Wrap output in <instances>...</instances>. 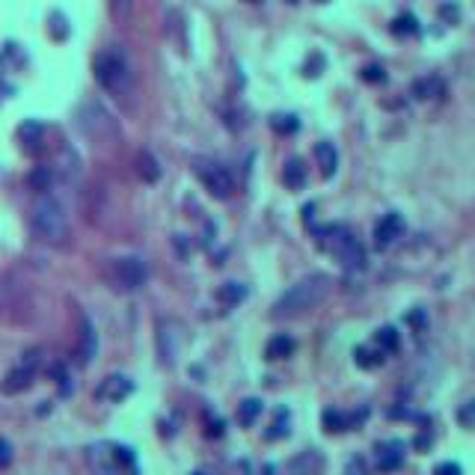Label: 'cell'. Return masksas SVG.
<instances>
[{
    "mask_svg": "<svg viewBox=\"0 0 475 475\" xmlns=\"http://www.w3.org/2000/svg\"><path fill=\"white\" fill-rule=\"evenodd\" d=\"M333 291V280L327 273H312L303 276L300 282H294L273 306V318H297L309 312V309L321 306L327 300V294Z\"/></svg>",
    "mask_w": 475,
    "mask_h": 475,
    "instance_id": "obj_1",
    "label": "cell"
},
{
    "mask_svg": "<svg viewBox=\"0 0 475 475\" xmlns=\"http://www.w3.org/2000/svg\"><path fill=\"white\" fill-rule=\"evenodd\" d=\"M30 229L39 241H45L51 247H63L65 238H69V220H65L60 202L51 200V196H42V200L33 202Z\"/></svg>",
    "mask_w": 475,
    "mask_h": 475,
    "instance_id": "obj_2",
    "label": "cell"
},
{
    "mask_svg": "<svg viewBox=\"0 0 475 475\" xmlns=\"http://www.w3.org/2000/svg\"><path fill=\"white\" fill-rule=\"evenodd\" d=\"M95 81L102 90H107L110 95H125L131 90V63L125 57V51L113 48H104L102 54L95 57Z\"/></svg>",
    "mask_w": 475,
    "mask_h": 475,
    "instance_id": "obj_3",
    "label": "cell"
},
{
    "mask_svg": "<svg viewBox=\"0 0 475 475\" xmlns=\"http://www.w3.org/2000/svg\"><path fill=\"white\" fill-rule=\"evenodd\" d=\"M321 250H327L330 256H336L348 271H362L366 268V247L351 235L345 226H324L315 232Z\"/></svg>",
    "mask_w": 475,
    "mask_h": 475,
    "instance_id": "obj_4",
    "label": "cell"
},
{
    "mask_svg": "<svg viewBox=\"0 0 475 475\" xmlns=\"http://www.w3.org/2000/svg\"><path fill=\"white\" fill-rule=\"evenodd\" d=\"M86 460L95 475H137V458L128 446H119V443H98L90 446L86 451Z\"/></svg>",
    "mask_w": 475,
    "mask_h": 475,
    "instance_id": "obj_5",
    "label": "cell"
},
{
    "mask_svg": "<svg viewBox=\"0 0 475 475\" xmlns=\"http://www.w3.org/2000/svg\"><path fill=\"white\" fill-rule=\"evenodd\" d=\"M39 369H42V348L24 351V353H21V360L6 371L3 383H0V392H3V395H21V392H27L30 386H33V380L39 378Z\"/></svg>",
    "mask_w": 475,
    "mask_h": 475,
    "instance_id": "obj_6",
    "label": "cell"
},
{
    "mask_svg": "<svg viewBox=\"0 0 475 475\" xmlns=\"http://www.w3.org/2000/svg\"><path fill=\"white\" fill-rule=\"evenodd\" d=\"M146 264H143V259L137 256H122V259H113L107 268V280L110 285H113L116 291H137L143 289V282H146Z\"/></svg>",
    "mask_w": 475,
    "mask_h": 475,
    "instance_id": "obj_7",
    "label": "cell"
},
{
    "mask_svg": "<svg viewBox=\"0 0 475 475\" xmlns=\"http://www.w3.org/2000/svg\"><path fill=\"white\" fill-rule=\"evenodd\" d=\"M193 172L200 175V182L205 184V191L217 196V200H226L235 191V182H232V172L226 167H220L214 161H205V158H196L193 161Z\"/></svg>",
    "mask_w": 475,
    "mask_h": 475,
    "instance_id": "obj_8",
    "label": "cell"
},
{
    "mask_svg": "<svg viewBox=\"0 0 475 475\" xmlns=\"http://www.w3.org/2000/svg\"><path fill=\"white\" fill-rule=\"evenodd\" d=\"M98 353V336L95 327L86 315H81V330H77V341H74V362L77 366H90Z\"/></svg>",
    "mask_w": 475,
    "mask_h": 475,
    "instance_id": "obj_9",
    "label": "cell"
},
{
    "mask_svg": "<svg viewBox=\"0 0 475 475\" xmlns=\"http://www.w3.org/2000/svg\"><path fill=\"white\" fill-rule=\"evenodd\" d=\"M131 392H134V380L125 378V374H110V378H104L102 386L95 389L98 398H102V401H110V404L125 401Z\"/></svg>",
    "mask_w": 475,
    "mask_h": 475,
    "instance_id": "obj_10",
    "label": "cell"
},
{
    "mask_svg": "<svg viewBox=\"0 0 475 475\" xmlns=\"http://www.w3.org/2000/svg\"><path fill=\"white\" fill-rule=\"evenodd\" d=\"M401 235H404V217L392 211V214L380 217V223L374 226V247L386 250V247H392Z\"/></svg>",
    "mask_w": 475,
    "mask_h": 475,
    "instance_id": "obj_11",
    "label": "cell"
},
{
    "mask_svg": "<svg viewBox=\"0 0 475 475\" xmlns=\"http://www.w3.org/2000/svg\"><path fill=\"white\" fill-rule=\"evenodd\" d=\"M404 443L401 440H386V443L378 446V467L380 472H395L404 463Z\"/></svg>",
    "mask_w": 475,
    "mask_h": 475,
    "instance_id": "obj_12",
    "label": "cell"
},
{
    "mask_svg": "<svg viewBox=\"0 0 475 475\" xmlns=\"http://www.w3.org/2000/svg\"><path fill=\"white\" fill-rule=\"evenodd\" d=\"M294 351H297V341L289 333H280V336H273L268 345H264V357H268V360H289Z\"/></svg>",
    "mask_w": 475,
    "mask_h": 475,
    "instance_id": "obj_13",
    "label": "cell"
},
{
    "mask_svg": "<svg viewBox=\"0 0 475 475\" xmlns=\"http://www.w3.org/2000/svg\"><path fill=\"white\" fill-rule=\"evenodd\" d=\"M134 170H137V175L143 182H149V184H154L161 179V167H158V161H154V154L152 152H137V158H134Z\"/></svg>",
    "mask_w": 475,
    "mask_h": 475,
    "instance_id": "obj_14",
    "label": "cell"
},
{
    "mask_svg": "<svg viewBox=\"0 0 475 475\" xmlns=\"http://www.w3.org/2000/svg\"><path fill=\"white\" fill-rule=\"evenodd\" d=\"M315 161H318V167H321L324 179H330V175L336 172V167H339V152L333 149V143H318L315 146Z\"/></svg>",
    "mask_w": 475,
    "mask_h": 475,
    "instance_id": "obj_15",
    "label": "cell"
},
{
    "mask_svg": "<svg viewBox=\"0 0 475 475\" xmlns=\"http://www.w3.org/2000/svg\"><path fill=\"white\" fill-rule=\"evenodd\" d=\"M321 467H324L321 455L309 449V451H303V455H297V458L291 460V475H315Z\"/></svg>",
    "mask_w": 475,
    "mask_h": 475,
    "instance_id": "obj_16",
    "label": "cell"
},
{
    "mask_svg": "<svg viewBox=\"0 0 475 475\" xmlns=\"http://www.w3.org/2000/svg\"><path fill=\"white\" fill-rule=\"evenodd\" d=\"M244 297H247V285H241V282H226V285H220V291H217V300L229 309L244 303Z\"/></svg>",
    "mask_w": 475,
    "mask_h": 475,
    "instance_id": "obj_17",
    "label": "cell"
},
{
    "mask_svg": "<svg viewBox=\"0 0 475 475\" xmlns=\"http://www.w3.org/2000/svg\"><path fill=\"white\" fill-rule=\"evenodd\" d=\"M374 345H378V351H383V353H395L401 348L398 330H395V327H380L378 333H374Z\"/></svg>",
    "mask_w": 475,
    "mask_h": 475,
    "instance_id": "obj_18",
    "label": "cell"
},
{
    "mask_svg": "<svg viewBox=\"0 0 475 475\" xmlns=\"http://www.w3.org/2000/svg\"><path fill=\"white\" fill-rule=\"evenodd\" d=\"M282 179H285V184H289L291 191H300V187L306 184V167H303V161L300 158H291L289 163H285Z\"/></svg>",
    "mask_w": 475,
    "mask_h": 475,
    "instance_id": "obj_19",
    "label": "cell"
},
{
    "mask_svg": "<svg viewBox=\"0 0 475 475\" xmlns=\"http://www.w3.org/2000/svg\"><path fill=\"white\" fill-rule=\"evenodd\" d=\"M261 401L259 398H247V401H241V407H238V422L244 425V428H250V425H256V419L261 416Z\"/></svg>",
    "mask_w": 475,
    "mask_h": 475,
    "instance_id": "obj_20",
    "label": "cell"
},
{
    "mask_svg": "<svg viewBox=\"0 0 475 475\" xmlns=\"http://www.w3.org/2000/svg\"><path fill=\"white\" fill-rule=\"evenodd\" d=\"M353 360H357L360 369H378L386 360V353L383 351H371V348H357L353 351Z\"/></svg>",
    "mask_w": 475,
    "mask_h": 475,
    "instance_id": "obj_21",
    "label": "cell"
},
{
    "mask_svg": "<svg viewBox=\"0 0 475 475\" xmlns=\"http://www.w3.org/2000/svg\"><path fill=\"white\" fill-rule=\"evenodd\" d=\"M271 128L276 134H294V131L300 128V122H297V116H291V113H276L271 119Z\"/></svg>",
    "mask_w": 475,
    "mask_h": 475,
    "instance_id": "obj_22",
    "label": "cell"
},
{
    "mask_svg": "<svg viewBox=\"0 0 475 475\" xmlns=\"http://www.w3.org/2000/svg\"><path fill=\"white\" fill-rule=\"evenodd\" d=\"M289 434V410H276V422L264 430V440H282Z\"/></svg>",
    "mask_w": 475,
    "mask_h": 475,
    "instance_id": "obj_23",
    "label": "cell"
},
{
    "mask_svg": "<svg viewBox=\"0 0 475 475\" xmlns=\"http://www.w3.org/2000/svg\"><path fill=\"white\" fill-rule=\"evenodd\" d=\"M324 428L330 434H339V430H348V416L339 410H324Z\"/></svg>",
    "mask_w": 475,
    "mask_h": 475,
    "instance_id": "obj_24",
    "label": "cell"
},
{
    "mask_svg": "<svg viewBox=\"0 0 475 475\" xmlns=\"http://www.w3.org/2000/svg\"><path fill=\"white\" fill-rule=\"evenodd\" d=\"M18 137L21 140H24V146L30 149H36V143L42 140V125L39 122H24V125H21V131H18Z\"/></svg>",
    "mask_w": 475,
    "mask_h": 475,
    "instance_id": "obj_25",
    "label": "cell"
},
{
    "mask_svg": "<svg viewBox=\"0 0 475 475\" xmlns=\"http://www.w3.org/2000/svg\"><path fill=\"white\" fill-rule=\"evenodd\" d=\"M416 30H419V24H416L413 15H398L395 18V24H392L395 36H407V33H416Z\"/></svg>",
    "mask_w": 475,
    "mask_h": 475,
    "instance_id": "obj_26",
    "label": "cell"
},
{
    "mask_svg": "<svg viewBox=\"0 0 475 475\" xmlns=\"http://www.w3.org/2000/svg\"><path fill=\"white\" fill-rule=\"evenodd\" d=\"M458 422L467 425V428L475 425V401H467V404L460 407V410H458Z\"/></svg>",
    "mask_w": 475,
    "mask_h": 475,
    "instance_id": "obj_27",
    "label": "cell"
},
{
    "mask_svg": "<svg viewBox=\"0 0 475 475\" xmlns=\"http://www.w3.org/2000/svg\"><path fill=\"white\" fill-rule=\"evenodd\" d=\"M15 451H13V443H9L6 437H0V469H6L9 463H13Z\"/></svg>",
    "mask_w": 475,
    "mask_h": 475,
    "instance_id": "obj_28",
    "label": "cell"
},
{
    "mask_svg": "<svg viewBox=\"0 0 475 475\" xmlns=\"http://www.w3.org/2000/svg\"><path fill=\"white\" fill-rule=\"evenodd\" d=\"M362 81L380 83V81H386V72L380 69V65H366V69H362Z\"/></svg>",
    "mask_w": 475,
    "mask_h": 475,
    "instance_id": "obj_29",
    "label": "cell"
},
{
    "mask_svg": "<svg viewBox=\"0 0 475 475\" xmlns=\"http://www.w3.org/2000/svg\"><path fill=\"white\" fill-rule=\"evenodd\" d=\"M48 182H51V172H48L45 167H39L36 172L30 175V184H33V187H39V191H45V187H48Z\"/></svg>",
    "mask_w": 475,
    "mask_h": 475,
    "instance_id": "obj_30",
    "label": "cell"
},
{
    "mask_svg": "<svg viewBox=\"0 0 475 475\" xmlns=\"http://www.w3.org/2000/svg\"><path fill=\"white\" fill-rule=\"evenodd\" d=\"M345 475H369V467L362 458H351L348 467H345Z\"/></svg>",
    "mask_w": 475,
    "mask_h": 475,
    "instance_id": "obj_31",
    "label": "cell"
},
{
    "mask_svg": "<svg viewBox=\"0 0 475 475\" xmlns=\"http://www.w3.org/2000/svg\"><path fill=\"white\" fill-rule=\"evenodd\" d=\"M51 378L63 386V392H69V374H65V366H63V362H60V366H54V369H51Z\"/></svg>",
    "mask_w": 475,
    "mask_h": 475,
    "instance_id": "obj_32",
    "label": "cell"
},
{
    "mask_svg": "<svg viewBox=\"0 0 475 475\" xmlns=\"http://www.w3.org/2000/svg\"><path fill=\"white\" fill-rule=\"evenodd\" d=\"M463 469H460V463H451V460H446V463H440V467L434 469V475H460Z\"/></svg>",
    "mask_w": 475,
    "mask_h": 475,
    "instance_id": "obj_33",
    "label": "cell"
},
{
    "mask_svg": "<svg viewBox=\"0 0 475 475\" xmlns=\"http://www.w3.org/2000/svg\"><path fill=\"white\" fill-rule=\"evenodd\" d=\"M407 321H410L413 327L422 330V327H425V315H422V312H413V315H407Z\"/></svg>",
    "mask_w": 475,
    "mask_h": 475,
    "instance_id": "obj_34",
    "label": "cell"
},
{
    "mask_svg": "<svg viewBox=\"0 0 475 475\" xmlns=\"http://www.w3.org/2000/svg\"><path fill=\"white\" fill-rule=\"evenodd\" d=\"M250 3H259V0H250Z\"/></svg>",
    "mask_w": 475,
    "mask_h": 475,
    "instance_id": "obj_35",
    "label": "cell"
},
{
    "mask_svg": "<svg viewBox=\"0 0 475 475\" xmlns=\"http://www.w3.org/2000/svg\"><path fill=\"white\" fill-rule=\"evenodd\" d=\"M318 3H324V0H318Z\"/></svg>",
    "mask_w": 475,
    "mask_h": 475,
    "instance_id": "obj_36",
    "label": "cell"
},
{
    "mask_svg": "<svg viewBox=\"0 0 475 475\" xmlns=\"http://www.w3.org/2000/svg\"><path fill=\"white\" fill-rule=\"evenodd\" d=\"M196 475H202V472H196Z\"/></svg>",
    "mask_w": 475,
    "mask_h": 475,
    "instance_id": "obj_37",
    "label": "cell"
},
{
    "mask_svg": "<svg viewBox=\"0 0 475 475\" xmlns=\"http://www.w3.org/2000/svg\"><path fill=\"white\" fill-rule=\"evenodd\" d=\"M291 3H294V0H291Z\"/></svg>",
    "mask_w": 475,
    "mask_h": 475,
    "instance_id": "obj_38",
    "label": "cell"
}]
</instances>
